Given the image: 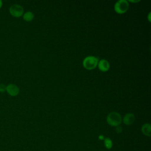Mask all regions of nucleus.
Wrapping results in <instances>:
<instances>
[{"instance_id":"obj_9","label":"nucleus","mask_w":151,"mask_h":151,"mask_svg":"<svg viewBox=\"0 0 151 151\" xmlns=\"http://www.w3.org/2000/svg\"><path fill=\"white\" fill-rule=\"evenodd\" d=\"M22 18L24 21L28 22V21H32L34 19V15L33 12H32L31 11H27V12L24 13V14L22 15Z\"/></svg>"},{"instance_id":"obj_8","label":"nucleus","mask_w":151,"mask_h":151,"mask_svg":"<svg viewBox=\"0 0 151 151\" xmlns=\"http://www.w3.org/2000/svg\"><path fill=\"white\" fill-rule=\"evenodd\" d=\"M141 131L142 133L147 137H150L151 136V125L150 123H146L142 125L141 128Z\"/></svg>"},{"instance_id":"obj_13","label":"nucleus","mask_w":151,"mask_h":151,"mask_svg":"<svg viewBox=\"0 0 151 151\" xmlns=\"http://www.w3.org/2000/svg\"><path fill=\"white\" fill-rule=\"evenodd\" d=\"M99 139H100V140H104V136H103V135H100L99 136Z\"/></svg>"},{"instance_id":"obj_10","label":"nucleus","mask_w":151,"mask_h":151,"mask_svg":"<svg viewBox=\"0 0 151 151\" xmlns=\"http://www.w3.org/2000/svg\"><path fill=\"white\" fill-rule=\"evenodd\" d=\"M104 146L107 149H111L113 147V143L112 140L109 137H104L103 140Z\"/></svg>"},{"instance_id":"obj_5","label":"nucleus","mask_w":151,"mask_h":151,"mask_svg":"<svg viewBox=\"0 0 151 151\" xmlns=\"http://www.w3.org/2000/svg\"><path fill=\"white\" fill-rule=\"evenodd\" d=\"M6 91L9 96L15 97L19 94V88L14 84H9L6 86Z\"/></svg>"},{"instance_id":"obj_4","label":"nucleus","mask_w":151,"mask_h":151,"mask_svg":"<svg viewBox=\"0 0 151 151\" xmlns=\"http://www.w3.org/2000/svg\"><path fill=\"white\" fill-rule=\"evenodd\" d=\"M9 12L12 17L18 18L22 16L24 14V8L21 5L15 4L9 7Z\"/></svg>"},{"instance_id":"obj_3","label":"nucleus","mask_w":151,"mask_h":151,"mask_svg":"<svg viewBox=\"0 0 151 151\" xmlns=\"http://www.w3.org/2000/svg\"><path fill=\"white\" fill-rule=\"evenodd\" d=\"M129 4L126 0H119L116 1L114 6V11L119 14L125 13L129 9Z\"/></svg>"},{"instance_id":"obj_16","label":"nucleus","mask_w":151,"mask_h":151,"mask_svg":"<svg viewBox=\"0 0 151 151\" xmlns=\"http://www.w3.org/2000/svg\"><path fill=\"white\" fill-rule=\"evenodd\" d=\"M150 12L149 13V16H148V19H149V21H150Z\"/></svg>"},{"instance_id":"obj_14","label":"nucleus","mask_w":151,"mask_h":151,"mask_svg":"<svg viewBox=\"0 0 151 151\" xmlns=\"http://www.w3.org/2000/svg\"><path fill=\"white\" fill-rule=\"evenodd\" d=\"M129 2H139V1H140V0H138V1H137V0H136V1H133V0H129Z\"/></svg>"},{"instance_id":"obj_7","label":"nucleus","mask_w":151,"mask_h":151,"mask_svg":"<svg viewBox=\"0 0 151 151\" xmlns=\"http://www.w3.org/2000/svg\"><path fill=\"white\" fill-rule=\"evenodd\" d=\"M98 68L99 70L103 72H106L109 70L110 68V64L107 60L101 59L100 60L97 64Z\"/></svg>"},{"instance_id":"obj_6","label":"nucleus","mask_w":151,"mask_h":151,"mask_svg":"<svg viewBox=\"0 0 151 151\" xmlns=\"http://www.w3.org/2000/svg\"><path fill=\"white\" fill-rule=\"evenodd\" d=\"M122 120L124 124L129 126L134 123L135 120V116L133 113H129L124 116Z\"/></svg>"},{"instance_id":"obj_11","label":"nucleus","mask_w":151,"mask_h":151,"mask_svg":"<svg viewBox=\"0 0 151 151\" xmlns=\"http://www.w3.org/2000/svg\"><path fill=\"white\" fill-rule=\"evenodd\" d=\"M5 91H6V86L4 84H0V92L4 93Z\"/></svg>"},{"instance_id":"obj_1","label":"nucleus","mask_w":151,"mask_h":151,"mask_svg":"<svg viewBox=\"0 0 151 151\" xmlns=\"http://www.w3.org/2000/svg\"><path fill=\"white\" fill-rule=\"evenodd\" d=\"M107 123L111 126L117 127L120 126L122 122L121 115L116 111H112L108 114L106 117Z\"/></svg>"},{"instance_id":"obj_15","label":"nucleus","mask_w":151,"mask_h":151,"mask_svg":"<svg viewBox=\"0 0 151 151\" xmlns=\"http://www.w3.org/2000/svg\"><path fill=\"white\" fill-rule=\"evenodd\" d=\"M2 6V2L1 0H0V8Z\"/></svg>"},{"instance_id":"obj_2","label":"nucleus","mask_w":151,"mask_h":151,"mask_svg":"<svg viewBox=\"0 0 151 151\" xmlns=\"http://www.w3.org/2000/svg\"><path fill=\"white\" fill-rule=\"evenodd\" d=\"M99 58L93 55H88L85 57L83 61V65L87 70H93L97 66Z\"/></svg>"},{"instance_id":"obj_12","label":"nucleus","mask_w":151,"mask_h":151,"mask_svg":"<svg viewBox=\"0 0 151 151\" xmlns=\"http://www.w3.org/2000/svg\"><path fill=\"white\" fill-rule=\"evenodd\" d=\"M116 132L118 133H121V132H122V127L120 126H118L116 127Z\"/></svg>"}]
</instances>
